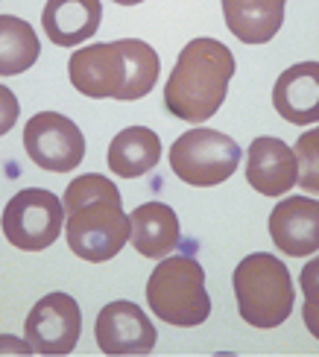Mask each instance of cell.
I'll use <instances>...</instances> for the list:
<instances>
[{
    "mask_svg": "<svg viewBox=\"0 0 319 357\" xmlns=\"http://www.w3.org/2000/svg\"><path fill=\"white\" fill-rule=\"evenodd\" d=\"M62 205L68 214L65 237L77 258L103 264L112 261L126 246L132 226L129 214H124L120 190L114 188L112 178L100 173L77 176L68 185Z\"/></svg>",
    "mask_w": 319,
    "mask_h": 357,
    "instance_id": "obj_1",
    "label": "cell"
},
{
    "mask_svg": "<svg viewBox=\"0 0 319 357\" xmlns=\"http://www.w3.org/2000/svg\"><path fill=\"white\" fill-rule=\"evenodd\" d=\"M158 53L147 41L120 38L88 44L68 62L71 85L94 100H141L158 82Z\"/></svg>",
    "mask_w": 319,
    "mask_h": 357,
    "instance_id": "obj_2",
    "label": "cell"
},
{
    "mask_svg": "<svg viewBox=\"0 0 319 357\" xmlns=\"http://www.w3.org/2000/svg\"><path fill=\"white\" fill-rule=\"evenodd\" d=\"M235 77V56L217 38H193L179 53L164 85V106L185 123H205L223 106Z\"/></svg>",
    "mask_w": 319,
    "mask_h": 357,
    "instance_id": "obj_3",
    "label": "cell"
},
{
    "mask_svg": "<svg viewBox=\"0 0 319 357\" xmlns=\"http://www.w3.org/2000/svg\"><path fill=\"white\" fill-rule=\"evenodd\" d=\"M235 296L243 322L255 328H279L290 317L296 299L287 266L269 252H255L237 264Z\"/></svg>",
    "mask_w": 319,
    "mask_h": 357,
    "instance_id": "obj_4",
    "label": "cell"
},
{
    "mask_svg": "<svg viewBox=\"0 0 319 357\" xmlns=\"http://www.w3.org/2000/svg\"><path fill=\"white\" fill-rule=\"evenodd\" d=\"M149 310L167 325L193 328L211 314V299L205 287V270L191 255L161 258L147 281Z\"/></svg>",
    "mask_w": 319,
    "mask_h": 357,
    "instance_id": "obj_5",
    "label": "cell"
},
{
    "mask_svg": "<svg viewBox=\"0 0 319 357\" xmlns=\"http://www.w3.org/2000/svg\"><path fill=\"white\" fill-rule=\"evenodd\" d=\"M240 165V146L232 135L196 126L170 146V167L185 185L214 188L232 178Z\"/></svg>",
    "mask_w": 319,
    "mask_h": 357,
    "instance_id": "obj_6",
    "label": "cell"
},
{
    "mask_svg": "<svg viewBox=\"0 0 319 357\" xmlns=\"http://www.w3.org/2000/svg\"><path fill=\"white\" fill-rule=\"evenodd\" d=\"M3 234L12 246L24 252H41L59 241L65 229V205L44 188H27L3 208Z\"/></svg>",
    "mask_w": 319,
    "mask_h": 357,
    "instance_id": "obj_7",
    "label": "cell"
},
{
    "mask_svg": "<svg viewBox=\"0 0 319 357\" xmlns=\"http://www.w3.org/2000/svg\"><path fill=\"white\" fill-rule=\"evenodd\" d=\"M24 146L27 155L50 173L77 170L85 158V135L71 117L59 112H38L29 117L24 126Z\"/></svg>",
    "mask_w": 319,
    "mask_h": 357,
    "instance_id": "obj_8",
    "label": "cell"
},
{
    "mask_svg": "<svg viewBox=\"0 0 319 357\" xmlns=\"http://www.w3.org/2000/svg\"><path fill=\"white\" fill-rule=\"evenodd\" d=\"M82 331V314L73 296L47 293L29 310L24 322L27 343L36 354H71Z\"/></svg>",
    "mask_w": 319,
    "mask_h": 357,
    "instance_id": "obj_9",
    "label": "cell"
},
{
    "mask_svg": "<svg viewBox=\"0 0 319 357\" xmlns=\"http://www.w3.org/2000/svg\"><path fill=\"white\" fill-rule=\"evenodd\" d=\"M103 354H149L156 349V325L135 302H109L94 325Z\"/></svg>",
    "mask_w": 319,
    "mask_h": 357,
    "instance_id": "obj_10",
    "label": "cell"
},
{
    "mask_svg": "<svg viewBox=\"0 0 319 357\" xmlns=\"http://www.w3.org/2000/svg\"><path fill=\"white\" fill-rule=\"evenodd\" d=\"M269 237L284 255H313L319 249V202L311 197H287L269 214Z\"/></svg>",
    "mask_w": 319,
    "mask_h": 357,
    "instance_id": "obj_11",
    "label": "cell"
},
{
    "mask_svg": "<svg viewBox=\"0 0 319 357\" xmlns=\"http://www.w3.org/2000/svg\"><path fill=\"white\" fill-rule=\"evenodd\" d=\"M246 182L261 197H281L299 182L296 153L281 138H255L246 158Z\"/></svg>",
    "mask_w": 319,
    "mask_h": 357,
    "instance_id": "obj_12",
    "label": "cell"
},
{
    "mask_svg": "<svg viewBox=\"0 0 319 357\" xmlns=\"http://www.w3.org/2000/svg\"><path fill=\"white\" fill-rule=\"evenodd\" d=\"M272 106L287 123L308 126L319 121V62L287 68L272 88Z\"/></svg>",
    "mask_w": 319,
    "mask_h": 357,
    "instance_id": "obj_13",
    "label": "cell"
},
{
    "mask_svg": "<svg viewBox=\"0 0 319 357\" xmlns=\"http://www.w3.org/2000/svg\"><path fill=\"white\" fill-rule=\"evenodd\" d=\"M100 0H47L41 12L44 36L59 47L82 44L100 29Z\"/></svg>",
    "mask_w": 319,
    "mask_h": 357,
    "instance_id": "obj_14",
    "label": "cell"
},
{
    "mask_svg": "<svg viewBox=\"0 0 319 357\" xmlns=\"http://www.w3.org/2000/svg\"><path fill=\"white\" fill-rule=\"evenodd\" d=\"M129 243L135 252H141L144 258L161 261L179 246V217L170 205L164 202H144L129 214Z\"/></svg>",
    "mask_w": 319,
    "mask_h": 357,
    "instance_id": "obj_15",
    "label": "cell"
},
{
    "mask_svg": "<svg viewBox=\"0 0 319 357\" xmlns=\"http://www.w3.org/2000/svg\"><path fill=\"white\" fill-rule=\"evenodd\" d=\"M287 0H223V18L243 44H267L284 24Z\"/></svg>",
    "mask_w": 319,
    "mask_h": 357,
    "instance_id": "obj_16",
    "label": "cell"
},
{
    "mask_svg": "<svg viewBox=\"0 0 319 357\" xmlns=\"http://www.w3.org/2000/svg\"><path fill=\"white\" fill-rule=\"evenodd\" d=\"M161 158V138L147 126H129L109 144V167L120 178H138L149 173Z\"/></svg>",
    "mask_w": 319,
    "mask_h": 357,
    "instance_id": "obj_17",
    "label": "cell"
},
{
    "mask_svg": "<svg viewBox=\"0 0 319 357\" xmlns=\"http://www.w3.org/2000/svg\"><path fill=\"white\" fill-rule=\"evenodd\" d=\"M41 41L36 29L15 15H0V77H18L38 62Z\"/></svg>",
    "mask_w": 319,
    "mask_h": 357,
    "instance_id": "obj_18",
    "label": "cell"
},
{
    "mask_svg": "<svg viewBox=\"0 0 319 357\" xmlns=\"http://www.w3.org/2000/svg\"><path fill=\"white\" fill-rule=\"evenodd\" d=\"M296 161H299V182L302 190L319 193V129H311L305 135H299L296 146Z\"/></svg>",
    "mask_w": 319,
    "mask_h": 357,
    "instance_id": "obj_19",
    "label": "cell"
},
{
    "mask_svg": "<svg viewBox=\"0 0 319 357\" xmlns=\"http://www.w3.org/2000/svg\"><path fill=\"white\" fill-rule=\"evenodd\" d=\"M299 284H302V293H305L302 317H305L308 331L319 340V255H316V258H311L305 266H302Z\"/></svg>",
    "mask_w": 319,
    "mask_h": 357,
    "instance_id": "obj_20",
    "label": "cell"
},
{
    "mask_svg": "<svg viewBox=\"0 0 319 357\" xmlns=\"http://www.w3.org/2000/svg\"><path fill=\"white\" fill-rule=\"evenodd\" d=\"M0 354H33V346H29L27 340L3 334V337H0Z\"/></svg>",
    "mask_w": 319,
    "mask_h": 357,
    "instance_id": "obj_21",
    "label": "cell"
},
{
    "mask_svg": "<svg viewBox=\"0 0 319 357\" xmlns=\"http://www.w3.org/2000/svg\"><path fill=\"white\" fill-rule=\"evenodd\" d=\"M114 3H120V6H138V3H144V0H114Z\"/></svg>",
    "mask_w": 319,
    "mask_h": 357,
    "instance_id": "obj_22",
    "label": "cell"
}]
</instances>
